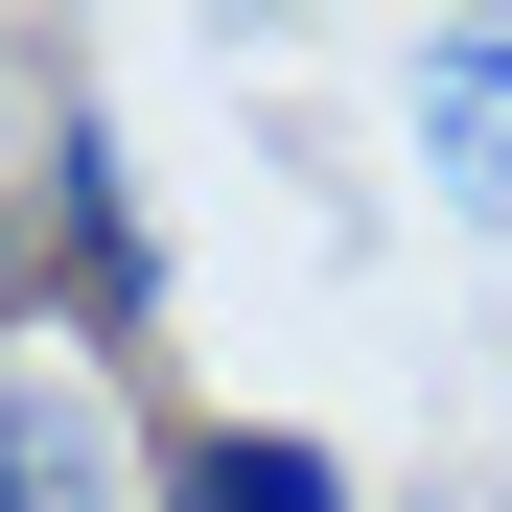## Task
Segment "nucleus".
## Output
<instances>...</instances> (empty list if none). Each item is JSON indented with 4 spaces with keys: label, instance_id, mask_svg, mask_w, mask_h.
<instances>
[{
    "label": "nucleus",
    "instance_id": "7ed1b4c3",
    "mask_svg": "<svg viewBox=\"0 0 512 512\" xmlns=\"http://www.w3.org/2000/svg\"><path fill=\"white\" fill-rule=\"evenodd\" d=\"M140 512H350V466L280 443V419H187V443L140 466Z\"/></svg>",
    "mask_w": 512,
    "mask_h": 512
},
{
    "label": "nucleus",
    "instance_id": "f03ea898",
    "mask_svg": "<svg viewBox=\"0 0 512 512\" xmlns=\"http://www.w3.org/2000/svg\"><path fill=\"white\" fill-rule=\"evenodd\" d=\"M47 233H70V326H163V233H140V187H117V140H94V94L47 117Z\"/></svg>",
    "mask_w": 512,
    "mask_h": 512
},
{
    "label": "nucleus",
    "instance_id": "20e7f679",
    "mask_svg": "<svg viewBox=\"0 0 512 512\" xmlns=\"http://www.w3.org/2000/svg\"><path fill=\"white\" fill-rule=\"evenodd\" d=\"M419 140H443V163H419L443 210L512 187V24H443V47H419Z\"/></svg>",
    "mask_w": 512,
    "mask_h": 512
},
{
    "label": "nucleus",
    "instance_id": "f257e3e1",
    "mask_svg": "<svg viewBox=\"0 0 512 512\" xmlns=\"http://www.w3.org/2000/svg\"><path fill=\"white\" fill-rule=\"evenodd\" d=\"M0 512H140V443H117V373L70 303H0Z\"/></svg>",
    "mask_w": 512,
    "mask_h": 512
}]
</instances>
